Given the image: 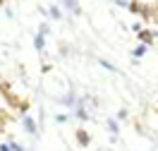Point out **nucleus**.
I'll return each instance as SVG.
<instances>
[{
  "label": "nucleus",
  "instance_id": "f257e3e1",
  "mask_svg": "<svg viewBox=\"0 0 158 151\" xmlns=\"http://www.w3.org/2000/svg\"><path fill=\"white\" fill-rule=\"evenodd\" d=\"M0 96L7 101V106H10V108H15V111H19V113H29L31 101H29V99H22V96H17V94L12 91V84H10L7 79L0 82Z\"/></svg>",
  "mask_w": 158,
  "mask_h": 151
},
{
  "label": "nucleus",
  "instance_id": "f03ea898",
  "mask_svg": "<svg viewBox=\"0 0 158 151\" xmlns=\"http://www.w3.org/2000/svg\"><path fill=\"white\" fill-rule=\"evenodd\" d=\"M137 39H139V43L153 46V43H156V39H158V31H153V29H139V31H137Z\"/></svg>",
  "mask_w": 158,
  "mask_h": 151
},
{
  "label": "nucleus",
  "instance_id": "7ed1b4c3",
  "mask_svg": "<svg viewBox=\"0 0 158 151\" xmlns=\"http://www.w3.org/2000/svg\"><path fill=\"white\" fill-rule=\"evenodd\" d=\"M74 137H77V144H79V146H89V144H91V134L84 130V127H79V130L74 132Z\"/></svg>",
  "mask_w": 158,
  "mask_h": 151
},
{
  "label": "nucleus",
  "instance_id": "20e7f679",
  "mask_svg": "<svg viewBox=\"0 0 158 151\" xmlns=\"http://www.w3.org/2000/svg\"><path fill=\"white\" fill-rule=\"evenodd\" d=\"M22 127H24V130L29 132L31 137H36V122H34V118H29V115H24V120H22Z\"/></svg>",
  "mask_w": 158,
  "mask_h": 151
},
{
  "label": "nucleus",
  "instance_id": "39448f33",
  "mask_svg": "<svg viewBox=\"0 0 158 151\" xmlns=\"http://www.w3.org/2000/svg\"><path fill=\"white\" fill-rule=\"evenodd\" d=\"M65 2V10L67 12H72L74 17H79L81 15V7H79V0H62Z\"/></svg>",
  "mask_w": 158,
  "mask_h": 151
},
{
  "label": "nucleus",
  "instance_id": "423d86ee",
  "mask_svg": "<svg viewBox=\"0 0 158 151\" xmlns=\"http://www.w3.org/2000/svg\"><path fill=\"white\" fill-rule=\"evenodd\" d=\"M12 120H15V118H12L10 113H7V111H2V108H0V132L5 130V127H7V125H10Z\"/></svg>",
  "mask_w": 158,
  "mask_h": 151
},
{
  "label": "nucleus",
  "instance_id": "0eeeda50",
  "mask_svg": "<svg viewBox=\"0 0 158 151\" xmlns=\"http://www.w3.org/2000/svg\"><path fill=\"white\" fill-rule=\"evenodd\" d=\"M146 48H148L146 43H139L137 48L132 50V58H134V60H139V58H144V55H146Z\"/></svg>",
  "mask_w": 158,
  "mask_h": 151
},
{
  "label": "nucleus",
  "instance_id": "6e6552de",
  "mask_svg": "<svg viewBox=\"0 0 158 151\" xmlns=\"http://www.w3.org/2000/svg\"><path fill=\"white\" fill-rule=\"evenodd\" d=\"M48 15L53 17V19H62V12H60L58 5H50V7H48Z\"/></svg>",
  "mask_w": 158,
  "mask_h": 151
},
{
  "label": "nucleus",
  "instance_id": "1a4fd4ad",
  "mask_svg": "<svg viewBox=\"0 0 158 151\" xmlns=\"http://www.w3.org/2000/svg\"><path fill=\"white\" fill-rule=\"evenodd\" d=\"M62 106H74V101H72V94H67V96H62V101H60Z\"/></svg>",
  "mask_w": 158,
  "mask_h": 151
},
{
  "label": "nucleus",
  "instance_id": "9d476101",
  "mask_svg": "<svg viewBox=\"0 0 158 151\" xmlns=\"http://www.w3.org/2000/svg\"><path fill=\"white\" fill-rule=\"evenodd\" d=\"M77 115L81 118V120H89V113L84 111V108H77Z\"/></svg>",
  "mask_w": 158,
  "mask_h": 151
},
{
  "label": "nucleus",
  "instance_id": "9b49d317",
  "mask_svg": "<svg viewBox=\"0 0 158 151\" xmlns=\"http://www.w3.org/2000/svg\"><path fill=\"white\" fill-rule=\"evenodd\" d=\"M108 127H110V132H118V122H115V120H108Z\"/></svg>",
  "mask_w": 158,
  "mask_h": 151
},
{
  "label": "nucleus",
  "instance_id": "f8f14e48",
  "mask_svg": "<svg viewBox=\"0 0 158 151\" xmlns=\"http://www.w3.org/2000/svg\"><path fill=\"white\" fill-rule=\"evenodd\" d=\"M0 151H15V149H12V144L7 141V144H0Z\"/></svg>",
  "mask_w": 158,
  "mask_h": 151
},
{
  "label": "nucleus",
  "instance_id": "ddd939ff",
  "mask_svg": "<svg viewBox=\"0 0 158 151\" xmlns=\"http://www.w3.org/2000/svg\"><path fill=\"white\" fill-rule=\"evenodd\" d=\"M5 2H7V0H0V5H5Z\"/></svg>",
  "mask_w": 158,
  "mask_h": 151
}]
</instances>
